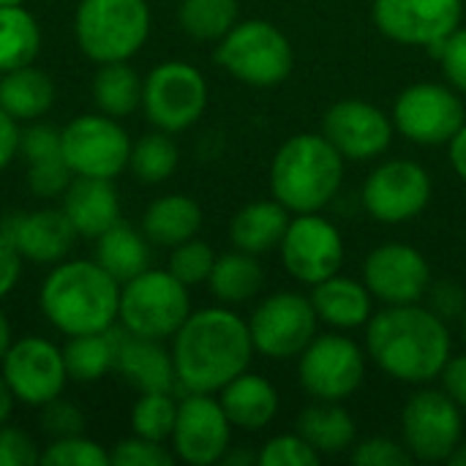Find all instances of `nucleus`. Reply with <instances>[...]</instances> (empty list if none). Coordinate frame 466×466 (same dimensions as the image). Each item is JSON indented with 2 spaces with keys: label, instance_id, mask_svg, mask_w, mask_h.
I'll return each mask as SVG.
<instances>
[{
  "label": "nucleus",
  "instance_id": "1",
  "mask_svg": "<svg viewBox=\"0 0 466 466\" xmlns=\"http://www.w3.org/2000/svg\"><path fill=\"white\" fill-rule=\"evenodd\" d=\"M172 363L186 393H218L227 382L248 371L254 341L248 319L227 306L191 311L172 336Z\"/></svg>",
  "mask_w": 466,
  "mask_h": 466
},
{
  "label": "nucleus",
  "instance_id": "7",
  "mask_svg": "<svg viewBox=\"0 0 466 466\" xmlns=\"http://www.w3.org/2000/svg\"><path fill=\"white\" fill-rule=\"evenodd\" d=\"M191 314V295L169 270L147 268L131 281L120 284L117 325L142 339L167 341Z\"/></svg>",
  "mask_w": 466,
  "mask_h": 466
},
{
  "label": "nucleus",
  "instance_id": "4",
  "mask_svg": "<svg viewBox=\"0 0 466 466\" xmlns=\"http://www.w3.org/2000/svg\"><path fill=\"white\" fill-rule=\"evenodd\" d=\"M344 180V156L325 134L289 137L270 161V191L292 216L322 213Z\"/></svg>",
  "mask_w": 466,
  "mask_h": 466
},
{
  "label": "nucleus",
  "instance_id": "37",
  "mask_svg": "<svg viewBox=\"0 0 466 466\" xmlns=\"http://www.w3.org/2000/svg\"><path fill=\"white\" fill-rule=\"evenodd\" d=\"M175 420H177V399L172 396V390L139 393V399L131 407V434L153 442H169Z\"/></svg>",
  "mask_w": 466,
  "mask_h": 466
},
{
  "label": "nucleus",
  "instance_id": "12",
  "mask_svg": "<svg viewBox=\"0 0 466 466\" xmlns=\"http://www.w3.org/2000/svg\"><path fill=\"white\" fill-rule=\"evenodd\" d=\"M464 440V410L437 388L418 390L401 410V442L415 461H448Z\"/></svg>",
  "mask_w": 466,
  "mask_h": 466
},
{
  "label": "nucleus",
  "instance_id": "60",
  "mask_svg": "<svg viewBox=\"0 0 466 466\" xmlns=\"http://www.w3.org/2000/svg\"><path fill=\"white\" fill-rule=\"evenodd\" d=\"M464 3H466V0H464Z\"/></svg>",
  "mask_w": 466,
  "mask_h": 466
},
{
  "label": "nucleus",
  "instance_id": "45",
  "mask_svg": "<svg viewBox=\"0 0 466 466\" xmlns=\"http://www.w3.org/2000/svg\"><path fill=\"white\" fill-rule=\"evenodd\" d=\"M352 461L360 466H412L415 459L407 451L401 440L390 437H369L363 442H355Z\"/></svg>",
  "mask_w": 466,
  "mask_h": 466
},
{
  "label": "nucleus",
  "instance_id": "56",
  "mask_svg": "<svg viewBox=\"0 0 466 466\" xmlns=\"http://www.w3.org/2000/svg\"><path fill=\"white\" fill-rule=\"evenodd\" d=\"M448 464H453V466H466V440H461L459 442V448L451 453V459H448Z\"/></svg>",
  "mask_w": 466,
  "mask_h": 466
},
{
  "label": "nucleus",
  "instance_id": "57",
  "mask_svg": "<svg viewBox=\"0 0 466 466\" xmlns=\"http://www.w3.org/2000/svg\"><path fill=\"white\" fill-rule=\"evenodd\" d=\"M0 5H25V0H0Z\"/></svg>",
  "mask_w": 466,
  "mask_h": 466
},
{
  "label": "nucleus",
  "instance_id": "42",
  "mask_svg": "<svg viewBox=\"0 0 466 466\" xmlns=\"http://www.w3.org/2000/svg\"><path fill=\"white\" fill-rule=\"evenodd\" d=\"M71 180H74V172L68 169L63 156L27 164V191L35 199H46V202L60 199L66 188L71 186Z\"/></svg>",
  "mask_w": 466,
  "mask_h": 466
},
{
  "label": "nucleus",
  "instance_id": "58",
  "mask_svg": "<svg viewBox=\"0 0 466 466\" xmlns=\"http://www.w3.org/2000/svg\"><path fill=\"white\" fill-rule=\"evenodd\" d=\"M461 330H464V341H466V311H464V317H461Z\"/></svg>",
  "mask_w": 466,
  "mask_h": 466
},
{
  "label": "nucleus",
  "instance_id": "36",
  "mask_svg": "<svg viewBox=\"0 0 466 466\" xmlns=\"http://www.w3.org/2000/svg\"><path fill=\"white\" fill-rule=\"evenodd\" d=\"M180 164V150L172 139V134L156 128L150 134H142L137 142H131L128 169L131 175L145 186H158L175 175Z\"/></svg>",
  "mask_w": 466,
  "mask_h": 466
},
{
  "label": "nucleus",
  "instance_id": "17",
  "mask_svg": "<svg viewBox=\"0 0 466 466\" xmlns=\"http://www.w3.org/2000/svg\"><path fill=\"white\" fill-rule=\"evenodd\" d=\"M172 453L191 466L221 464L232 445V423L216 393H186L177 401V420L172 429Z\"/></svg>",
  "mask_w": 466,
  "mask_h": 466
},
{
  "label": "nucleus",
  "instance_id": "31",
  "mask_svg": "<svg viewBox=\"0 0 466 466\" xmlns=\"http://www.w3.org/2000/svg\"><path fill=\"white\" fill-rule=\"evenodd\" d=\"M208 287L213 298L224 306H240L254 300L262 287H265V273L262 265L257 262L254 254L246 251H227L216 257V265L210 270Z\"/></svg>",
  "mask_w": 466,
  "mask_h": 466
},
{
  "label": "nucleus",
  "instance_id": "39",
  "mask_svg": "<svg viewBox=\"0 0 466 466\" xmlns=\"http://www.w3.org/2000/svg\"><path fill=\"white\" fill-rule=\"evenodd\" d=\"M41 464L46 466H106L109 464V451L101 448L96 440L85 434L74 437H60L52 440L41 451Z\"/></svg>",
  "mask_w": 466,
  "mask_h": 466
},
{
  "label": "nucleus",
  "instance_id": "21",
  "mask_svg": "<svg viewBox=\"0 0 466 466\" xmlns=\"http://www.w3.org/2000/svg\"><path fill=\"white\" fill-rule=\"evenodd\" d=\"M0 232L14 243L22 259L33 265H49V268L68 259L79 238L68 216L63 213V208H38V210L11 213L3 221Z\"/></svg>",
  "mask_w": 466,
  "mask_h": 466
},
{
  "label": "nucleus",
  "instance_id": "35",
  "mask_svg": "<svg viewBox=\"0 0 466 466\" xmlns=\"http://www.w3.org/2000/svg\"><path fill=\"white\" fill-rule=\"evenodd\" d=\"M177 22L188 38L202 41V44H218L240 22V3L238 0H180Z\"/></svg>",
  "mask_w": 466,
  "mask_h": 466
},
{
  "label": "nucleus",
  "instance_id": "13",
  "mask_svg": "<svg viewBox=\"0 0 466 466\" xmlns=\"http://www.w3.org/2000/svg\"><path fill=\"white\" fill-rule=\"evenodd\" d=\"M319 317L311 298L300 292H273L248 317L254 350L270 360H292L314 341Z\"/></svg>",
  "mask_w": 466,
  "mask_h": 466
},
{
  "label": "nucleus",
  "instance_id": "54",
  "mask_svg": "<svg viewBox=\"0 0 466 466\" xmlns=\"http://www.w3.org/2000/svg\"><path fill=\"white\" fill-rule=\"evenodd\" d=\"M14 404H16V399H14L11 388L5 385V380H3V374H0V426L8 423V418H11V412H14Z\"/></svg>",
  "mask_w": 466,
  "mask_h": 466
},
{
  "label": "nucleus",
  "instance_id": "46",
  "mask_svg": "<svg viewBox=\"0 0 466 466\" xmlns=\"http://www.w3.org/2000/svg\"><path fill=\"white\" fill-rule=\"evenodd\" d=\"M19 156L33 164V161H46V158H57L60 153V128L49 126V123H27L22 128V145H19Z\"/></svg>",
  "mask_w": 466,
  "mask_h": 466
},
{
  "label": "nucleus",
  "instance_id": "51",
  "mask_svg": "<svg viewBox=\"0 0 466 466\" xmlns=\"http://www.w3.org/2000/svg\"><path fill=\"white\" fill-rule=\"evenodd\" d=\"M442 390L466 412V352L464 355H451L440 374Z\"/></svg>",
  "mask_w": 466,
  "mask_h": 466
},
{
  "label": "nucleus",
  "instance_id": "6",
  "mask_svg": "<svg viewBox=\"0 0 466 466\" xmlns=\"http://www.w3.org/2000/svg\"><path fill=\"white\" fill-rule=\"evenodd\" d=\"M213 60L238 82L251 87H276L295 68L292 41L268 19L238 22L213 52Z\"/></svg>",
  "mask_w": 466,
  "mask_h": 466
},
{
  "label": "nucleus",
  "instance_id": "47",
  "mask_svg": "<svg viewBox=\"0 0 466 466\" xmlns=\"http://www.w3.org/2000/svg\"><path fill=\"white\" fill-rule=\"evenodd\" d=\"M41 464V448L35 440L16 426H0V466Z\"/></svg>",
  "mask_w": 466,
  "mask_h": 466
},
{
  "label": "nucleus",
  "instance_id": "10",
  "mask_svg": "<svg viewBox=\"0 0 466 466\" xmlns=\"http://www.w3.org/2000/svg\"><path fill=\"white\" fill-rule=\"evenodd\" d=\"M366 350L344 336V330L314 336L298 358L300 388L314 401H344L355 396L366 380Z\"/></svg>",
  "mask_w": 466,
  "mask_h": 466
},
{
  "label": "nucleus",
  "instance_id": "20",
  "mask_svg": "<svg viewBox=\"0 0 466 466\" xmlns=\"http://www.w3.org/2000/svg\"><path fill=\"white\" fill-rule=\"evenodd\" d=\"M363 284L385 306L420 303L431 287V268L415 246L382 243L363 262Z\"/></svg>",
  "mask_w": 466,
  "mask_h": 466
},
{
  "label": "nucleus",
  "instance_id": "8",
  "mask_svg": "<svg viewBox=\"0 0 466 466\" xmlns=\"http://www.w3.org/2000/svg\"><path fill=\"white\" fill-rule=\"evenodd\" d=\"M208 79L186 60H164L142 79V112L150 126L180 134L188 131L208 109Z\"/></svg>",
  "mask_w": 466,
  "mask_h": 466
},
{
  "label": "nucleus",
  "instance_id": "18",
  "mask_svg": "<svg viewBox=\"0 0 466 466\" xmlns=\"http://www.w3.org/2000/svg\"><path fill=\"white\" fill-rule=\"evenodd\" d=\"M371 16L385 38L429 49L461 27L464 0H374Z\"/></svg>",
  "mask_w": 466,
  "mask_h": 466
},
{
  "label": "nucleus",
  "instance_id": "53",
  "mask_svg": "<svg viewBox=\"0 0 466 466\" xmlns=\"http://www.w3.org/2000/svg\"><path fill=\"white\" fill-rule=\"evenodd\" d=\"M221 464H227V466L259 464V453H248V451H243V448H232V445H229V451L224 453Z\"/></svg>",
  "mask_w": 466,
  "mask_h": 466
},
{
  "label": "nucleus",
  "instance_id": "22",
  "mask_svg": "<svg viewBox=\"0 0 466 466\" xmlns=\"http://www.w3.org/2000/svg\"><path fill=\"white\" fill-rule=\"evenodd\" d=\"M115 371L137 393L175 390V363L172 352L164 350V341L142 339L131 333L115 336Z\"/></svg>",
  "mask_w": 466,
  "mask_h": 466
},
{
  "label": "nucleus",
  "instance_id": "9",
  "mask_svg": "<svg viewBox=\"0 0 466 466\" xmlns=\"http://www.w3.org/2000/svg\"><path fill=\"white\" fill-rule=\"evenodd\" d=\"M60 153L74 177L115 180L128 169L131 137L117 117L104 112L76 115L60 128Z\"/></svg>",
  "mask_w": 466,
  "mask_h": 466
},
{
  "label": "nucleus",
  "instance_id": "38",
  "mask_svg": "<svg viewBox=\"0 0 466 466\" xmlns=\"http://www.w3.org/2000/svg\"><path fill=\"white\" fill-rule=\"evenodd\" d=\"M213 265H216V254H213L210 243H205L199 238H191V240L169 248L167 270L177 281H183L186 287H197V284H208Z\"/></svg>",
  "mask_w": 466,
  "mask_h": 466
},
{
  "label": "nucleus",
  "instance_id": "33",
  "mask_svg": "<svg viewBox=\"0 0 466 466\" xmlns=\"http://www.w3.org/2000/svg\"><path fill=\"white\" fill-rule=\"evenodd\" d=\"M41 25L25 5H0V74L35 63Z\"/></svg>",
  "mask_w": 466,
  "mask_h": 466
},
{
  "label": "nucleus",
  "instance_id": "30",
  "mask_svg": "<svg viewBox=\"0 0 466 466\" xmlns=\"http://www.w3.org/2000/svg\"><path fill=\"white\" fill-rule=\"evenodd\" d=\"M96 254L93 259L120 284L131 281L142 270L150 268V240L142 235V229L128 227L123 218L109 227L104 235L96 240Z\"/></svg>",
  "mask_w": 466,
  "mask_h": 466
},
{
  "label": "nucleus",
  "instance_id": "49",
  "mask_svg": "<svg viewBox=\"0 0 466 466\" xmlns=\"http://www.w3.org/2000/svg\"><path fill=\"white\" fill-rule=\"evenodd\" d=\"M22 262L25 259L19 257L14 243L0 232V300L16 289V284L22 279Z\"/></svg>",
  "mask_w": 466,
  "mask_h": 466
},
{
  "label": "nucleus",
  "instance_id": "5",
  "mask_svg": "<svg viewBox=\"0 0 466 466\" xmlns=\"http://www.w3.org/2000/svg\"><path fill=\"white\" fill-rule=\"evenodd\" d=\"M150 27L147 0H79L74 11V41L96 66L131 60L147 44Z\"/></svg>",
  "mask_w": 466,
  "mask_h": 466
},
{
  "label": "nucleus",
  "instance_id": "16",
  "mask_svg": "<svg viewBox=\"0 0 466 466\" xmlns=\"http://www.w3.org/2000/svg\"><path fill=\"white\" fill-rule=\"evenodd\" d=\"M279 251L284 270L306 287L336 276L344 265V238L322 213H295Z\"/></svg>",
  "mask_w": 466,
  "mask_h": 466
},
{
  "label": "nucleus",
  "instance_id": "19",
  "mask_svg": "<svg viewBox=\"0 0 466 466\" xmlns=\"http://www.w3.org/2000/svg\"><path fill=\"white\" fill-rule=\"evenodd\" d=\"M322 134L344 156V161H371L390 147L396 126L393 117L377 104L341 98L328 106L322 117Z\"/></svg>",
  "mask_w": 466,
  "mask_h": 466
},
{
  "label": "nucleus",
  "instance_id": "24",
  "mask_svg": "<svg viewBox=\"0 0 466 466\" xmlns=\"http://www.w3.org/2000/svg\"><path fill=\"white\" fill-rule=\"evenodd\" d=\"M311 303H314L319 322L344 333L363 328L374 314V295L369 292V287L341 273L314 284Z\"/></svg>",
  "mask_w": 466,
  "mask_h": 466
},
{
  "label": "nucleus",
  "instance_id": "59",
  "mask_svg": "<svg viewBox=\"0 0 466 466\" xmlns=\"http://www.w3.org/2000/svg\"><path fill=\"white\" fill-rule=\"evenodd\" d=\"M0 76H3V74H0Z\"/></svg>",
  "mask_w": 466,
  "mask_h": 466
},
{
  "label": "nucleus",
  "instance_id": "28",
  "mask_svg": "<svg viewBox=\"0 0 466 466\" xmlns=\"http://www.w3.org/2000/svg\"><path fill=\"white\" fill-rule=\"evenodd\" d=\"M55 79L35 63L5 71L0 76V106L19 123L41 120L55 104Z\"/></svg>",
  "mask_w": 466,
  "mask_h": 466
},
{
  "label": "nucleus",
  "instance_id": "43",
  "mask_svg": "<svg viewBox=\"0 0 466 466\" xmlns=\"http://www.w3.org/2000/svg\"><path fill=\"white\" fill-rule=\"evenodd\" d=\"M429 52L437 57L445 79L451 87H456L461 96H466V27H456L448 38L437 41L429 46Z\"/></svg>",
  "mask_w": 466,
  "mask_h": 466
},
{
  "label": "nucleus",
  "instance_id": "11",
  "mask_svg": "<svg viewBox=\"0 0 466 466\" xmlns=\"http://www.w3.org/2000/svg\"><path fill=\"white\" fill-rule=\"evenodd\" d=\"M396 131L423 147L448 145L464 126L466 106L461 93L442 82H415L393 101Z\"/></svg>",
  "mask_w": 466,
  "mask_h": 466
},
{
  "label": "nucleus",
  "instance_id": "52",
  "mask_svg": "<svg viewBox=\"0 0 466 466\" xmlns=\"http://www.w3.org/2000/svg\"><path fill=\"white\" fill-rule=\"evenodd\" d=\"M448 156H451L453 172L466 183V120L464 126L453 134V139L448 142Z\"/></svg>",
  "mask_w": 466,
  "mask_h": 466
},
{
  "label": "nucleus",
  "instance_id": "3",
  "mask_svg": "<svg viewBox=\"0 0 466 466\" xmlns=\"http://www.w3.org/2000/svg\"><path fill=\"white\" fill-rule=\"evenodd\" d=\"M38 309L63 336L106 333L117 325L120 281L96 259H63L44 276Z\"/></svg>",
  "mask_w": 466,
  "mask_h": 466
},
{
  "label": "nucleus",
  "instance_id": "40",
  "mask_svg": "<svg viewBox=\"0 0 466 466\" xmlns=\"http://www.w3.org/2000/svg\"><path fill=\"white\" fill-rule=\"evenodd\" d=\"M177 461L172 448L167 442H153L145 437H126L109 451V464L112 466H172Z\"/></svg>",
  "mask_w": 466,
  "mask_h": 466
},
{
  "label": "nucleus",
  "instance_id": "32",
  "mask_svg": "<svg viewBox=\"0 0 466 466\" xmlns=\"http://www.w3.org/2000/svg\"><path fill=\"white\" fill-rule=\"evenodd\" d=\"M90 93L98 112L123 120L142 106V76L128 60L101 63L93 76Z\"/></svg>",
  "mask_w": 466,
  "mask_h": 466
},
{
  "label": "nucleus",
  "instance_id": "26",
  "mask_svg": "<svg viewBox=\"0 0 466 466\" xmlns=\"http://www.w3.org/2000/svg\"><path fill=\"white\" fill-rule=\"evenodd\" d=\"M202 208L188 194H164L156 197L147 210L142 213V235L150 240V246L158 248H175L202 229Z\"/></svg>",
  "mask_w": 466,
  "mask_h": 466
},
{
  "label": "nucleus",
  "instance_id": "25",
  "mask_svg": "<svg viewBox=\"0 0 466 466\" xmlns=\"http://www.w3.org/2000/svg\"><path fill=\"white\" fill-rule=\"evenodd\" d=\"M218 401L232 423L240 431H262L279 415V390L262 374L243 371L218 390Z\"/></svg>",
  "mask_w": 466,
  "mask_h": 466
},
{
  "label": "nucleus",
  "instance_id": "48",
  "mask_svg": "<svg viewBox=\"0 0 466 466\" xmlns=\"http://www.w3.org/2000/svg\"><path fill=\"white\" fill-rule=\"evenodd\" d=\"M426 298H429V309H431L440 319L451 322V319L464 317L466 292L461 284L448 281V279H445V281H434V284L429 287Z\"/></svg>",
  "mask_w": 466,
  "mask_h": 466
},
{
  "label": "nucleus",
  "instance_id": "23",
  "mask_svg": "<svg viewBox=\"0 0 466 466\" xmlns=\"http://www.w3.org/2000/svg\"><path fill=\"white\" fill-rule=\"evenodd\" d=\"M60 199L63 213L85 240H96L120 221V194L106 177H74Z\"/></svg>",
  "mask_w": 466,
  "mask_h": 466
},
{
  "label": "nucleus",
  "instance_id": "14",
  "mask_svg": "<svg viewBox=\"0 0 466 466\" xmlns=\"http://www.w3.org/2000/svg\"><path fill=\"white\" fill-rule=\"evenodd\" d=\"M0 374L11 388L14 399L33 410L63 396L66 385L71 382L63 350L41 336L14 339L0 360Z\"/></svg>",
  "mask_w": 466,
  "mask_h": 466
},
{
  "label": "nucleus",
  "instance_id": "44",
  "mask_svg": "<svg viewBox=\"0 0 466 466\" xmlns=\"http://www.w3.org/2000/svg\"><path fill=\"white\" fill-rule=\"evenodd\" d=\"M38 423L41 431L49 440H60V437H74V434H85V415L76 404L66 401L63 396L46 401L44 407H38Z\"/></svg>",
  "mask_w": 466,
  "mask_h": 466
},
{
  "label": "nucleus",
  "instance_id": "29",
  "mask_svg": "<svg viewBox=\"0 0 466 466\" xmlns=\"http://www.w3.org/2000/svg\"><path fill=\"white\" fill-rule=\"evenodd\" d=\"M298 434L319 456H339V453H347L355 448L358 423L339 401H319L300 412Z\"/></svg>",
  "mask_w": 466,
  "mask_h": 466
},
{
  "label": "nucleus",
  "instance_id": "34",
  "mask_svg": "<svg viewBox=\"0 0 466 466\" xmlns=\"http://www.w3.org/2000/svg\"><path fill=\"white\" fill-rule=\"evenodd\" d=\"M63 360L71 382L93 385L115 371V333H87V336H68L63 347Z\"/></svg>",
  "mask_w": 466,
  "mask_h": 466
},
{
  "label": "nucleus",
  "instance_id": "15",
  "mask_svg": "<svg viewBox=\"0 0 466 466\" xmlns=\"http://www.w3.org/2000/svg\"><path fill=\"white\" fill-rule=\"evenodd\" d=\"M431 175L412 158H390L371 169L360 202L374 221L404 224L420 216L431 202Z\"/></svg>",
  "mask_w": 466,
  "mask_h": 466
},
{
  "label": "nucleus",
  "instance_id": "41",
  "mask_svg": "<svg viewBox=\"0 0 466 466\" xmlns=\"http://www.w3.org/2000/svg\"><path fill=\"white\" fill-rule=\"evenodd\" d=\"M322 456L295 431L270 437L259 451V466H317Z\"/></svg>",
  "mask_w": 466,
  "mask_h": 466
},
{
  "label": "nucleus",
  "instance_id": "27",
  "mask_svg": "<svg viewBox=\"0 0 466 466\" xmlns=\"http://www.w3.org/2000/svg\"><path fill=\"white\" fill-rule=\"evenodd\" d=\"M292 213L279 199H257L243 205L229 221V240L238 251L262 257L281 246Z\"/></svg>",
  "mask_w": 466,
  "mask_h": 466
},
{
  "label": "nucleus",
  "instance_id": "2",
  "mask_svg": "<svg viewBox=\"0 0 466 466\" xmlns=\"http://www.w3.org/2000/svg\"><path fill=\"white\" fill-rule=\"evenodd\" d=\"M366 355L399 382L429 385L451 360L448 322L420 303L385 306L366 322Z\"/></svg>",
  "mask_w": 466,
  "mask_h": 466
},
{
  "label": "nucleus",
  "instance_id": "55",
  "mask_svg": "<svg viewBox=\"0 0 466 466\" xmlns=\"http://www.w3.org/2000/svg\"><path fill=\"white\" fill-rule=\"evenodd\" d=\"M11 341H14V333H11V322H8V317H5V314L0 311V360H3V355L8 352Z\"/></svg>",
  "mask_w": 466,
  "mask_h": 466
},
{
  "label": "nucleus",
  "instance_id": "50",
  "mask_svg": "<svg viewBox=\"0 0 466 466\" xmlns=\"http://www.w3.org/2000/svg\"><path fill=\"white\" fill-rule=\"evenodd\" d=\"M19 145H22V123L0 106V172L16 161Z\"/></svg>",
  "mask_w": 466,
  "mask_h": 466
}]
</instances>
